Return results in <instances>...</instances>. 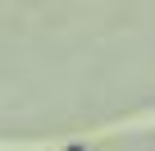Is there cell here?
Wrapping results in <instances>:
<instances>
[{"instance_id": "6da1fadb", "label": "cell", "mask_w": 155, "mask_h": 151, "mask_svg": "<svg viewBox=\"0 0 155 151\" xmlns=\"http://www.w3.org/2000/svg\"><path fill=\"white\" fill-rule=\"evenodd\" d=\"M64 151H82V146H64Z\"/></svg>"}]
</instances>
